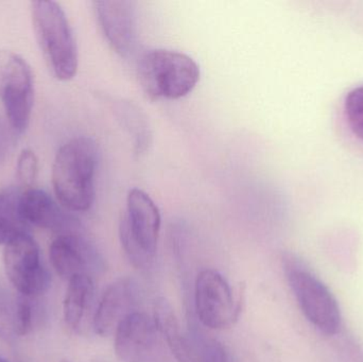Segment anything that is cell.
I'll return each instance as SVG.
<instances>
[{
	"instance_id": "1",
	"label": "cell",
	"mask_w": 363,
	"mask_h": 362,
	"mask_svg": "<svg viewBox=\"0 0 363 362\" xmlns=\"http://www.w3.org/2000/svg\"><path fill=\"white\" fill-rule=\"evenodd\" d=\"M99 149L85 136L72 138L57 151L52 185L60 204L69 212H86L95 201Z\"/></svg>"
},
{
	"instance_id": "2",
	"label": "cell",
	"mask_w": 363,
	"mask_h": 362,
	"mask_svg": "<svg viewBox=\"0 0 363 362\" xmlns=\"http://www.w3.org/2000/svg\"><path fill=\"white\" fill-rule=\"evenodd\" d=\"M34 33L45 61L53 76L69 81L78 70V47L67 16L57 2H31Z\"/></svg>"
},
{
	"instance_id": "3",
	"label": "cell",
	"mask_w": 363,
	"mask_h": 362,
	"mask_svg": "<svg viewBox=\"0 0 363 362\" xmlns=\"http://www.w3.org/2000/svg\"><path fill=\"white\" fill-rule=\"evenodd\" d=\"M140 86L151 100H177L189 95L200 80V68L189 55L168 49H155L140 57Z\"/></svg>"
},
{
	"instance_id": "4",
	"label": "cell",
	"mask_w": 363,
	"mask_h": 362,
	"mask_svg": "<svg viewBox=\"0 0 363 362\" xmlns=\"http://www.w3.org/2000/svg\"><path fill=\"white\" fill-rule=\"evenodd\" d=\"M161 213L145 191L133 188L127 197V212L119 225L125 255L138 269L152 267L161 232Z\"/></svg>"
},
{
	"instance_id": "5",
	"label": "cell",
	"mask_w": 363,
	"mask_h": 362,
	"mask_svg": "<svg viewBox=\"0 0 363 362\" xmlns=\"http://www.w3.org/2000/svg\"><path fill=\"white\" fill-rule=\"evenodd\" d=\"M283 261L288 284L305 318L324 335H336L341 312L330 289L294 255H285Z\"/></svg>"
},
{
	"instance_id": "6",
	"label": "cell",
	"mask_w": 363,
	"mask_h": 362,
	"mask_svg": "<svg viewBox=\"0 0 363 362\" xmlns=\"http://www.w3.org/2000/svg\"><path fill=\"white\" fill-rule=\"evenodd\" d=\"M0 101L11 129L25 132L33 108V76L27 62L12 51L0 50Z\"/></svg>"
},
{
	"instance_id": "7",
	"label": "cell",
	"mask_w": 363,
	"mask_h": 362,
	"mask_svg": "<svg viewBox=\"0 0 363 362\" xmlns=\"http://www.w3.org/2000/svg\"><path fill=\"white\" fill-rule=\"evenodd\" d=\"M194 305L199 322L213 331L230 329L240 312L228 281L213 269L201 270L196 276Z\"/></svg>"
},
{
	"instance_id": "8",
	"label": "cell",
	"mask_w": 363,
	"mask_h": 362,
	"mask_svg": "<svg viewBox=\"0 0 363 362\" xmlns=\"http://www.w3.org/2000/svg\"><path fill=\"white\" fill-rule=\"evenodd\" d=\"M114 349L123 362H170V352L152 317L136 310L114 333Z\"/></svg>"
},
{
	"instance_id": "9",
	"label": "cell",
	"mask_w": 363,
	"mask_h": 362,
	"mask_svg": "<svg viewBox=\"0 0 363 362\" xmlns=\"http://www.w3.org/2000/svg\"><path fill=\"white\" fill-rule=\"evenodd\" d=\"M4 270L19 295L38 297L48 289L50 276L40 261V249L26 233L4 246Z\"/></svg>"
},
{
	"instance_id": "10",
	"label": "cell",
	"mask_w": 363,
	"mask_h": 362,
	"mask_svg": "<svg viewBox=\"0 0 363 362\" xmlns=\"http://www.w3.org/2000/svg\"><path fill=\"white\" fill-rule=\"evenodd\" d=\"M57 273L65 280L98 274L104 270V257L95 246L79 232L57 235L49 249Z\"/></svg>"
},
{
	"instance_id": "11",
	"label": "cell",
	"mask_w": 363,
	"mask_h": 362,
	"mask_svg": "<svg viewBox=\"0 0 363 362\" xmlns=\"http://www.w3.org/2000/svg\"><path fill=\"white\" fill-rule=\"evenodd\" d=\"M93 8L111 48L121 57H129L136 46L135 2L98 0L93 2Z\"/></svg>"
},
{
	"instance_id": "12",
	"label": "cell",
	"mask_w": 363,
	"mask_h": 362,
	"mask_svg": "<svg viewBox=\"0 0 363 362\" xmlns=\"http://www.w3.org/2000/svg\"><path fill=\"white\" fill-rule=\"evenodd\" d=\"M140 300V288L133 278H121L113 282L94 312L91 324L95 333L101 337L114 335L118 325L138 310Z\"/></svg>"
},
{
	"instance_id": "13",
	"label": "cell",
	"mask_w": 363,
	"mask_h": 362,
	"mask_svg": "<svg viewBox=\"0 0 363 362\" xmlns=\"http://www.w3.org/2000/svg\"><path fill=\"white\" fill-rule=\"evenodd\" d=\"M21 213L28 225L50 230L57 235L79 232L80 223L42 189L28 188L21 195Z\"/></svg>"
},
{
	"instance_id": "14",
	"label": "cell",
	"mask_w": 363,
	"mask_h": 362,
	"mask_svg": "<svg viewBox=\"0 0 363 362\" xmlns=\"http://www.w3.org/2000/svg\"><path fill=\"white\" fill-rule=\"evenodd\" d=\"M153 320L170 354L178 362H199L198 353L189 334L182 331L178 317L165 298L155 300Z\"/></svg>"
},
{
	"instance_id": "15",
	"label": "cell",
	"mask_w": 363,
	"mask_h": 362,
	"mask_svg": "<svg viewBox=\"0 0 363 362\" xmlns=\"http://www.w3.org/2000/svg\"><path fill=\"white\" fill-rule=\"evenodd\" d=\"M95 297L93 278L78 276L68 281L67 290L63 303L64 319L66 324L79 331L89 317Z\"/></svg>"
},
{
	"instance_id": "16",
	"label": "cell",
	"mask_w": 363,
	"mask_h": 362,
	"mask_svg": "<svg viewBox=\"0 0 363 362\" xmlns=\"http://www.w3.org/2000/svg\"><path fill=\"white\" fill-rule=\"evenodd\" d=\"M113 113L121 123V127L133 138L134 152L136 155L144 154L151 144V129L148 119L144 113L130 101L110 98Z\"/></svg>"
},
{
	"instance_id": "17",
	"label": "cell",
	"mask_w": 363,
	"mask_h": 362,
	"mask_svg": "<svg viewBox=\"0 0 363 362\" xmlns=\"http://www.w3.org/2000/svg\"><path fill=\"white\" fill-rule=\"evenodd\" d=\"M23 191L14 187L0 191V244L6 246L27 233L28 223L21 213Z\"/></svg>"
},
{
	"instance_id": "18",
	"label": "cell",
	"mask_w": 363,
	"mask_h": 362,
	"mask_svg": "<svg viewBox=\"0 0 363 362\" xmlns=\"http://www.w3.org/2000/svg\"><path fill=\"white\" fill-rule=\"evenodd\" d=\"M17 298L0 283V339L13 342L16 334Z\"/></svg>"
},
{
	"instance_id": "19",
	"label": "cell",
	"mask_w": 363,
	"mask_h": 362,
	"mask_svg": "<svg viewBox=\"0 0 363 362\" xmlns=\"http://www.w3.org/2000/svg\"><path fill=\"white\" fill-rule=\"evenodd\" d=\"M190 336L196 346L199 362H232L228 350L219 340L205 337L196 329Z\"/></svg>"
},
{
	"instance_id": "20",
	"label": "cell",
	"mask_w": 363,
	"mask_h": 362,
	"mask_svg": "<svg viewBox=\"0 0 363 362\" xmlns=\"http://www.w3.org/2000/svg\"><path fill=\"white\" fill-rule=\"evenodd\" d=\"M343 108L352 133L363 140V85L349 91Z\"/></svg>"
},
{
	"instance_id": "21",
	"label": "cell",
	"mask_w": 363,
	"mask_h": 362,
	"mask_svg": "<svg viewBox=\"0 0 363 362\" xmlns=\"http://www.w3.org/2000/svg\"><path fill=\"white\" fill-rule=\"evenodd\" d=\"M38 162L35 153L29 149L21 151L16 165V176L21 186L32 188L38 176Z\"/></svg>"
},
{
	"instance_id": "22",
	"label": "cell",
	"mask_w": 363,
	"mask_h": 362,
	"mask_svg": "<svg viewBox=\"0 0 363 362\" xmlns=\"http://www.w3.org/2000/svg\"><path fill=\"white\" fill-rule=\"evenodd\" d=\"M32 307L29 298L19 295L17 298L16 334L17 337L28 335L32 329Z\"/></svg>"
},
{
	"instance_id": "23",
	"label": "cell",
	"mask_w": 363,
	"mask_h": 362,
	"mask_svg": "<svg viewBox=\"0 0 363 362\" xmlns=\"http://www.w3.org/2000/svg\"><path fill=\"white\" fill-rule=\"evenodd\" d=\"M9 148V133L6 125L0 119V159L6 154Z\"/></svg>"
},
{
	"instance_id": "24",
	"label": "cell",
	"mask_w": 363,
	"mask_h": 362,
	"mask_svg": "<svg viewBox=\"0 0 363 362\" xmlns=\"http://www.w3.org/2000/svg\"><path fill=\"white\" fill-rule=\"evenodd\" d=\"M0 362H8V361H4V359L2 358V357H0Z\"/></svg>"
},
{
	"instance_id": "25",
	"label": "cell",
	"mask_w": 363,
	"mask_h": 362,
	"mask_svg": "<svg viewBox=\"0 0 363 362\" xmlns=\"http://www.w3.org/2000/svg\"><path fill=\"white\" fill-rule=\"evenodd\" d=\"M62 362H70V361H62Z\"/></svg>"
}]
</instances>
